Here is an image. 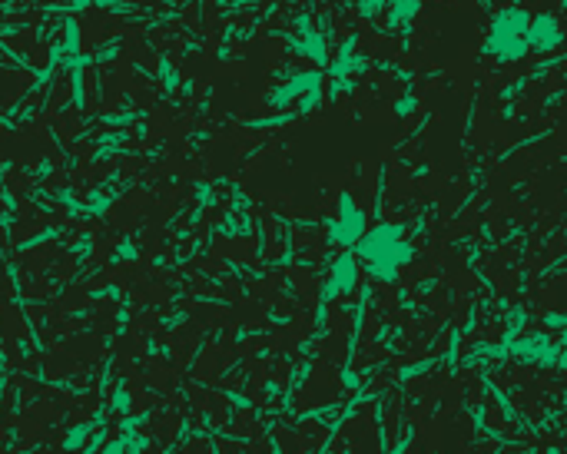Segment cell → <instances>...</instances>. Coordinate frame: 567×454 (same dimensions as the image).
<instances>
[{
  "label": "cell",
  "instance_id": "cell-1",
  "mask_svg": "<svg viewBox=\"0 0 567 454\" xmlns=\"http://www.w3.org/2000/svg\"><path fill=\"white\" fill-rule=\"evenodd\" d=\"M378 405L375 401H362L359 408L352 411L349 418H345V424L338 428L335 441H332V448L335 451H378L382 448V431H378Z\"/></svg>",
  "mask_w": 567,
  "mask_h": 454
}]
</instances>
